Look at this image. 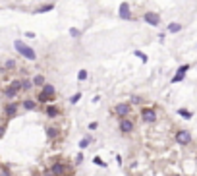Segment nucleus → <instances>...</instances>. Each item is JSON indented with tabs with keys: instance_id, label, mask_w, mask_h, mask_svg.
<instances>
[{
	"instance_id": "nucleus-3",
	"label": "nucleus",
	"mask_w": 197,
	"mask_h": 176,
	"mask_svg": "<svg viewBox=\"0 0 197 176\" xmlns=\"http://www.w3.org/2000/svg\"><path fill=\"white\" fill-rule=\"evenodd\" d=\"M16 48H18V50L21 52L23 56H27V58H35V54H33V50H31V48H27L25 45H21V43H19V41H18V43H16Z\"/></svg>"
},
{
	"instance_id": "nucleus-1",
	"label": "nucleus",
	"mask_w": 197,
	"mask_h": 176,
	"mask_svg": "<svg viewBox=\"0 0 197 176\" xmlns=\"http://www.w3.org/2000/svg\"><path fill=\"white\" fill-rule=\"evenodd\" d=\"M120 132L131 137L128 176H197V143L161 105L118 106Z\"/></svg>"
},
{
	"instance_id": "nucleus-4",
	"label": "nucleus",
	"mask_w": 197,
	"mask_h": 176,
	"mask_svg": "<svg viewBox=\"0 0 197 176\" xmlns=\"http://www.w3.org/2000/svg\"><path fill=\"white\" fill-rule=\"evenodd\" d=\"M0 176H12L10 169H6V166H0Z\"/></svg>"
},
{
	"instance_id": "nucleus-5",
	"label": "nucleus",
	"mask_w": 197,
	"mask_h": 176,
	"mask_svg": "<svg viewBox=\"0 0 197 176\" xmlns=\"http://www.w3.org/2000/svg\"><path fill=\"white\" fill-rule=\"evenodd\" d=\"M4 134H6V126H0V137H4Z\"/></svg>"
},
{
	"instance_id": "nucleus-2",
	"label": "nucleus",
	"mask_w": 197,
	"mask_h": 176,
	"mask_svg": "<svg viewBox=\"0 0 197 176\" xmlns=\"http://www.w3.org/2000/svg\"><path fill=\"white\" fill-rule=\"evenodd\" d=\"M19 91H23V85H21V81H14V83L10 85V87L6 89V91H4V97H6V99H14L16 95H18Z\"/></svg>"
}]
</instances>
